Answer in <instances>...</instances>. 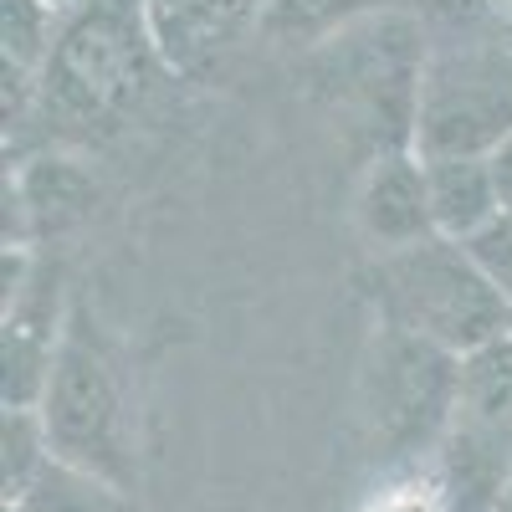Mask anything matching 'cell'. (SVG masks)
I'll return each instance as SVG.
<instances>
[{
  "instance_id": "ba28073f",
  "label": "cell",
  "mask_w": 512,
  "mask_h": 512,
  "mask_svg": "<svg viewBox=\"0 0 512 512\" xmlns=\"http://www.w3.org/2000/svg\"><path fill=\"white\" fill-rule=\"evenodd\" d=\"M354 231L364 236L369 256L436 236L431 190H425V159L415 149L369 154L359 190H354Z\"/></svg>"
},
{
  "instance_id": "9c48e42d",
  "label": "cell",
  "mask_w": 512,
  "mask_h": 512,
  "mask_svg": "<svg viewBox=\"0 0 512 512\" xmlns=\"http://www.w3.org/2000/svg\"><path fill=\"white\" fill-rule=\"evenodd\" d=\"M98 185L67 154L26 159L6 175V246H36L93 216Z\"/></svg>"
},
{
  "instance_id": "d6986e66",
  "label": "cell",
  "mask_w": 512,
  "mask_h": 512,
  "mask_svg": "<svg viewBox=\"0 0 512 512\" xmlns=\"http://www.w3.org/2000/svg\"><path fill=\"white\" fill-rule=\"evenodd\" d=\"M492 512H512V487H507V492L497 497V507H492Z\"/></svg>"
},
{
  "instance_id": "4fadbf2b",
  "label": "cell",
  "mask_w": 512,
  "mask_h": 512,
  "mask_svg": "<svg viewBox=\"0 0 512 512\" xmlns=\"http://www.w3.org/2000/svg\"><path fill=\"white\" fill-rule=\"evenodd\" d=\"M52 466L57 461H52V441H47V425H41V410L11 405L6 425H0V487H6V507H21Z\"/></svg>"
},
{
  "instance_id": "3957f363",
  "label": "cell",
  "mask_w": 512,
  "mask_h": 512,
  "mask_svg": "<svg viewBox=\"0 0 512 512\" xmlns=\"http://www.w3.org/2000/svg\"><path fill=\"white\" fill-rule=\"evenodd\" d=\"M456 374L461 354L405 328L374 323L359 369V420L384 472H410V466L436 461L456 410Z\"/></svg>"
},
{
  "instance_id": "7c38bea8",
  "label": "cell",
  "mask_w": 512,
  "mask_h": 512,
  "mask_svg": "<svg viewBox=\"0 0 512 512\" xmlns=\"http://www.w3.org/2000/svg\"><path fill=\"white\" fill-rule=\"evenodd\" d=\"M384 11H395V0H267L262 21H256V36L277 52L313 57Z\"/></svg>"
},
{
  "instance_id": "ffe728a7",
  "label": "cell",
  "mask_w": 512,
  "mask_h": 512,
  "mask_svg": "<svg viewBox=\"0 0 512 512\" xmlns=\"http://www.w3.org/2000/svg\"><path fill=\"white\" fill-rule=\"evenodd\" d=\"M47 6H57V11H77L82 0H47Z\"/></svg>"
},
{
  "instance_id": "44dd1931",
  "label": "cell",
  "mask_w": 512,
  "mask_h": 512,
  "mask_svg": "<svg viewBox=\"0 0 512 512\" xmlns=\"http://www.w3.org/2000/svg\"><path fill=\"white\" fill-rule=\"evenodd\" d=\"M502 36H507V47H512V31H502Z\"/></svg>"
},
{
  "instance_id": "52a82bcc",
  "label": "cell",
  "mask_w": 512,
  "mask_h": 512,
  "mask_svg": "<svg viewBox=\"0 0 512 512\" xmlns=\"http://www.w3.org/2000/svg\"><path fill=\"white\" fill-rule=\"evenodd\" d=\"M72 308L62 297V267L36 246H6V303H0V400L36 405L57 369Z\"/></svg>"
},
{
  "instance_id": "ac0fdd59",
  "label": "cell",
  "mask_w": 512,
  "mask_h": 512,
  "mask_svg": "<svg viewBox=\"0 0 512 512\" xmlns=\"http://www.w3.org/2000/svg\"><path fill=\"white\" fill-rule=\"evenodd\" d=\"M477 11H482L497 31H512V0H477Z\"/></svg>"
},
{
  "instance_id": "2e32d148",
  "label": "cell",
  "mask_w": 512,
  "mask_h": 512,
  "mask_svg": "<svg viewBox=\"0 0 512 512\" xmlns=\"http://www.w3.org/2000/svg\"><path fill=\"white\" fill-rule=\"evenodd\" d=\"M466 246H472V256L482 262V272L507 292V303H512V210H502V216H497L492 226H482Z\"/></svg>"
},
{
  "instance_id": "e0dca14e",
  "label": "cell",
  "mask_w": 512,
  "mask_h": 512,
  "mask_svg": "<svg viewBox=\"0 0 512 512\" xmlns=\"http://www.w3.org/2000/svg\"><path fill=\"white\" fill-rule=\"evenodd\" d=\"M492 175H497V195H502V210H512V139H502L492 149Z\"/></svg>"
},
{
  "instance_id": "8992f818",
  "label": "cell",
  "mask_w": 512,
  "mask_h": 512,
  "mask_svg": "<svg viewBox=\"0 0 512 512\" xmlns=\"http://www.w3.org/2000/svg\"><path fill=\"white\" fill-rule=\"evenodd\" d=\"M431 466L451 512H492L512 487V333L461 354L451 431Z\"/></svg>"
},
{
  "instance_id": "277c9868",
  "label": "cell",
  "mask_w": 512,
  "mask_h": 512,
  "mask_svg": "<svg viewBox=\"0 0 512 512\" xmlns=\"http://www.w3.org/2000/svg\"><path fill=\"white\" fill-rule=\"evenodd\" d=\"M36 410H41V425H47L57 466L118 497L134 492L139 466H134V436H128V405L82 308H72L57 369L47 379V390H41Z\"/></svg>"
},
{
  "instance_id": "5b68a950",
  "label": "cell",
  "mask_w": 512,
  "mask_h": 512,
  "mask_svg": "<svg viewBox=\"0 0 512 512\" xmlns=\"http://www.w3.org/2000/svg\"><path fill=\"white\" fill-rule=\"evenodd\" d=\"M512 139L507 36H456L425 52L415 98V154H492Z\"/></svg>"
},
{
  "instance_id": "5bb4252c",
  "label": "cell",
  "mask_w": 512,
  "mask_h": 512,
  "mask_svg": "<svg viewBox=\"0 0 512 512\" xmlns=\"http://www.w3.org/2000/svg\"><path fill=\"white\" fill-rule=\"evenodd\" d=\"M62 16L67 11L47 6V0H0V57H6V67L41 77V67H47L57 47Z\"/></svg>"
},
{
  "instance_id": "8fae6325",
  "label": "cell",
  "mask_w": 512,
  "mask_h": 512,
  "mask_svg": "<svg viewBox=\"0 0 512 512\" xmlns=\"http://www.w3.org/2000/svg\"><path fill=\"white\" fill-rule=\"evenodd\" d=\"M425 190H431L436 236L472 241L482 226L502 216V195L492 175V154H420Z\"/></svg>"
},
{
  "instance_id": "30bf717a",
  "label": "cell",
  "mask_w": 512,
  "mask_h": 512,
  "mask_svg": "<svg viewBox=\"0 0 512 512\" xmlns=\"http://www.w3.org/2000/svg\"><path fill=\"white\" fill-rule=\"evenodd\" d=\"M267 0H144L164 72L195 77L221 62L246 31H256Z\"/></svg>"
},
{
  "instance_id": "9a60e30c",
  "label": "cell",
  "mask_w": 512,
  "mask_h": 512,
  "mask_svg": "<svg viewBox=\"0 0 512 512\" xmlns=\"http://www.w3.org/2000/svg\"><path fill=\"white\" fill-rule=\"evenodd\" d=\"M364 512H451V502H446L436 466H410V472L384 477L374 497L364 502Z\"/></svg>"
},
{
  "instance_id": "7a4b0ae2",
  "label": "cell",
  "mask_w": 512,
  "mask_h": 512,
  "mask_svg": "<svg viewBox=\"0 0 512 512\" xmlns=\"http://www.w3.org/2000/svg\"><path fill=\"white\" fill-rule=\"evenodd\" d=\"M359 282L374 308V323L431 338L451 354H472L492 344L497 333H512L507 292L482 272L466 241L425 236L400 251H379L369 256Z\"/></svg>"
},
{
  "instance_id": "6da1fadb",
  "label": "cell",
  "mask_w": 512,
  "mask_h": 512,
  "mask_svg": "<svg viewBox=\"0 0 512 512\" xmlns=\"http://www.w3.org/2000/svg\"><path fill=\"white\" fill-rule=\"evenodd\" d=\"M154 67L164 62L144 0H82L77 11L62 16L31 108L62 139H93L144 103Z\"/></svg>"
}]
</instances>
